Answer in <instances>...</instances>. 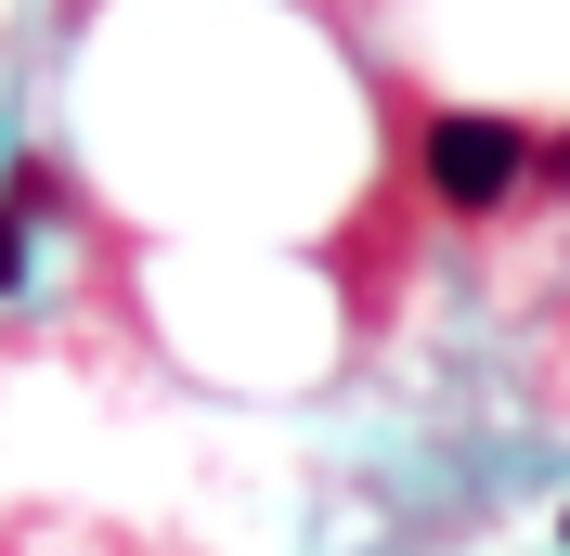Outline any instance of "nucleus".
I'll list each match as a JSON object with an SVG mask.
<instances>
[{"mask_svg": "<svg viewBox=\"0 0 570 556\" xmlns=\"http://www.w3.org/2000/svg\"><path fill=\"white\" fill-rule=\"evenodd\" d=\"M415 169H428V208H454V220H493L505 195L532 181V130H519V117H480V105H454V117H428Z\"/></svg>", "mask_w": 570, "mask_h": 556, "instance_id": "1", "label": "nucleus"}, {"mask_svg": "<svg viewBox=\"0 0 570 556\" xmlns=\"http://www.w3.org/2000/svg\"><path fill=\"white\" fill-rule=\"evenodd\" d=\"M558 181H570V142H558Z\"/></svg>", "mask_w": 570, "mask_h": 556, "instance_id": "3", "label": "nucleus"}, {"mask_svg": "<svg viewBox=\"0 0 570 556\" xmlns=\"http://www.w3.org/2000/svg\"><path fill=\"white\" fill-rule=\"evenodd\" d=\"M27 220H39V208H13V195H0V285H27Z\"/></svg>", "mask_w": 570, "mask_h": 556, "instance_id": "2", "label": "nucleus"}, {"mask_svg": "<svg viewBox=\"0 0 570 556\" xmlns=\"http://www.w3.org/2000/svg\"><path fill=\"white\" fill-rule=\"evenodd\" d=\"M558 530H570V518H558Z\"/></svg>", "mask_w": 570, "mask_h": 556, "instance_id": "4", "label": "nucleus"}]
</instances>
